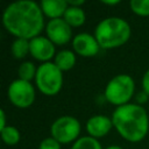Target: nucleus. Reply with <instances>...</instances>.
Listing matches in <instances>:
<instances>
[{
	"label": "nucleus",
	"mask_w": 149,
	"mask_h": 149,
	"mask_svg": "<svg viewBox=\"0 0 149 149\" xmlns=\"http://www.w3.org/2000/svg\"><path fill=\"white\" fill-rule=\"evenodd\" d=\"M40 149H61V143L54 137H47L40 143Z\"/></svg>",
	"instance_id": "obj_20"
},
{
	"label": "nucleus",
	"mask_w": 149,
	"mask_h": 149,
	"mask_svg": "<svg viewBox=\"0 0 149 149\" xmlns=\"http://www.w3.org/2000/svg\"><path fill=\"white\" fill-rule=\"evenodd\" d=\"M106 149H122V148L119 147V146H109V147H107Z\"/></svg>",
	"instance_id": "obj_26"
},
{
	"label": "nucleus",
	"mask_w": 149,
	"mask_h": 149,
	"mask_svg": "<svg viewBox=\"0 0 149 149\" xmlns=\"http://www.w3.org/2000/svg\"><path fill=\"white\" fill-rule=\"evenodd\" d=\"M147 97H148V94H147L146 92H141V93L137 95V100H139L140 102H144V101L147 100Z\"/></svg>",
	"instance_id": "obj_24"
},
{
	"label": "nucleus",
	"mask_w": 149,
	"mask_h": 149,
	"mask_svg": "<svg viewBox=\"0 0 149 149\" xmlns=\"http://www.w3.org/2000/svg\"><path fill=\"white\" fill-rule=\"evenodd\" d=\"M29 44L30 54L37 61L47 63L55 56V44L48 37L36 36L29 41Z\"/></svg>",
	"instance_id": "obj_10"
},
{
	"label": "nucleus",
	"mask_w": 149,
	"mask_h": 149,
	"mask_svg": "<svg viewBox=\"0 0 149 149\" xmlns=\"http://www.w3.org/2000/svg\"><path fill=\"white\" fill-rule=\"evenodd\" d=\"M0 132L2 141L8 146H14L20 141V132L14 126H6Z\"/></svg>",
	"instance_id": "obj_16"
},
{
	"label": "nucleus",
	"mask_w": 149,
	"mask_h": 149,
	"mask_svg": "<svg viewBox=\"0 0 149 149\" xmlns=\"http://www.w3.org/2000/svg\"><path fill=\"white\" fill-rule=\"evenodd\" d=\"M120 1L119 0H114V1H102V3H105V5H118Z\"/></svg>",
	"instance_id": "obj_25"
},
{
	"label": "nucleus",
	"mask_w": 149,
	"mask_h": 149,
	"mask_svg": "<svg viewBox=\"0 0 149 149\" xmlns=\"http://www.w3.org/2000/svg\"><path fill=\"white\" fill-rule=\"evenodd\" d=\"M6 127V115H5V111L0 109V129Z\"/></svg>",
	"instance_id": "obj_22"
},
{
	"label": "nucleus",
	"mask_w": 149,
	"mask_h": 149,
	"mask_svg": "<svg viewBox=\"0 0 149 149\" xmlns=\"http://www.w3.org/2000/svg\"><path fill=\"white\" fill-rule=\"evenodd\" d=\"M112 122L118 133L129 142L143 140L149 129V119L146 109L136 104H126L116 107Z\"/></svg>",
	"instance_id": "obj_2"
},
{
	"label": "nucleus",
	"mask_w": 149,
	"mask_h": 149,
	"mask_svg": "<svg viewBox=\"0 0 149 149\" xmlns=\"http://www.w3.org/2000/svg\"><path fill=\"white\" fill-rule=\"evenodd\" d=\"M40 6L43 14L50 17V20L63 16L66 8L69 7L68 1L65 0H42Z\"/></svg>",
	"instance_id": "obj_12"
},
{
	"label": "nucleus",
	"mask_w": 149,
	"mask_h": 149,
	"mask_svg": "<svg viewBox=\"0 0 149 149\" xmlns=\"http://www.w3.org/2000/svg\"><path fill=\"white\" fill-rule=\"evenodd\" d=\"M51 137L57 140L59 143H70L77 141V137L80 133L79 121L70 115H64L56 119L50 128Z\"/></svg>",
	"instance_id": "obj_6"
},
{
	"label": "nucleus",
	"mask_w": 149,
	"mask_h": 149,
	"mask_svg": "<svg viewBox=\"0 0 149 149\" xmlns=\"http://www.w3.org/2000/svg\"><path fill=\"white\" fill-rule=\"evenodd\" d=\"M8 98L10 102L19 108H27L35 100V88L30 81L15 79L8 87Z\"/></svg>",
	"instance_id": "obj_7"
},
{
	"label": "nucleus",
	"mask_w": 149,
	"mask_h": 149,
	"mask_svg": "<svg viewBox=\"0 0 149 149\" xmlns=\"http://www.w3.org/2000/svg\"><path fill=\"white\" fill-rule=\"evenodd\" d=\"M56 66L63 72L72 69L76 64V56L71 50H62L55 56Z\"/></svg>",
	"instance_id": "obj_14"
},
{
	"label": "nucleus",
	"mask_w": 149,
	"mask_h": 149,
	"mask_svg": "<svg viewBox=\"0 0 149 149\" xmlns=\"http://www.w3.org/2000/svg\"><path fill=\"white\" fill-rule=\"evenodd\" d=\"M12 54L16 59L23 58L26 57V55L28 52H30V44H29V40L26 38H16L13 43H12Z\"/></svg>",
	"instance_id": "obj_15"
},
{
	"label": "nucleus",
	"mask_w": 149,
	"mask_h": 149,
	"mask_svg": "<svg viewBox=\"0 0 149 149\" xmlns=\"http://www.w3.org/2000/svg\"><path fill=\"white\" fill-rule=\"evenodd\" d=\"M135 91L134 79L128 74H116L105 87V98L108 102L119 106L128 104Z\"/></svg>",
	"instance_id": "obj_4"
},
{
	"label": "nucleus",
	"mask_w": 149,
	"mask_h": 149,
	"mask_svg": "<svg viewBox=\"0 0 149 149\" xmlns=\"http://www.w3.org/2000/svg\"><path fill=\"white\" fill-rule=\"evenodd\" d=\"M71 149H101V144L92 136H83L74 141Z\"/></svg>",
	"instance_id": "obj_17"
},
{
	"label": "nucleus",
	"mask_w": 149,
	"mask_h": 149,
	"mask_svg": "<svg viewBox=\"0 0 149 149\" xmlns=\"http://www.w3.org/2000/svg\"><path fill=\"white\" fill-rule=\"evenodd\" d=\"M113 122L112 119H109L106 115H94L90 118L86 122V130L90 134V136L97 139L105 136L112 128Z\"/></svg>",
	"instance_id": "obj_11"
},
{
	"label": "nucleus",
	"mask_w": 149,
	"mask_h": 149,
	"mask_svg": "<svg viewBox=\"0 0 149 149\" xmlns=\"http://www.w3.org/2000/svg\"><path fill=\"white\" fill-rule=\"evenodd\" d=\"M83 3H84V0H76V1L69 0V1H68V5H69V6H74V7H80Z\"/></svg>",
	"instance_id": "obj_23"
},
{
	"label": "nucleus",
	"mask_w": 149,
	"mask_h": 149,
	"mask_svg": "<svg viewBox=\"0 0 149 149\" xmlns=\"http://www.w3.org/2000/svg\"><path fill=\"white\" fill-rule=\"evenodd\" d=\"M47 36L54 44H65L72 37V29L63 17L52 19L47 23Z\"/></svg>",
	"instance_id": "obj_8"
},
{
	"label": "nucleus",
	"mask_w": 149,
	"mask_h": 149,
	"mask_svg": "<svg viewBox=\"0 0 149 149\" xmlns=\"http://www.w3.org/2000/svg\"><path fill=\"white\" fill-rule=\"evenodd\" d=\"M35 83L37 88L45 95L57 94L63 85L62 71L56 66L55 63L47 62L42 63L36 71Z\"/></svg>",
	"instance_id": "obj_5"
},
{
	"label": "nucleus",
	"mask_w": 149,
	"mask_h": 149,
	"mask_svg": "<svg viewBox=\"0 0 149 149\" xmlns=\"http://www.w3.org/2000/svg\"><path fill=\"white\" fill-rule=\"evenodd\" d=\"M130 9L141 16L149 15V0H132L129 2Z\"/></svg>",
	"instance_id": "obj_19"
},
{
	"label": "nucleus",
	"mask_w": 149,
	"mask_h": 149,
	"mask_svg": "<svg viewBox=\"0 0 149 149\" xmlns=\"http://www.w3.org/2000/svg\"><path fill=\"white\" fill-rule=\"evenodd\" d=\"M72 47L74 52L84 57H92L99 52L100 45L97 38L88 33H80L73 37Z\"/></svg>",
	"instance_id": "obj_9"
},
{
	"label": "nucleus",
	"mask_w": 149,
	"mask_h": 149,
	"mask_svg": "<svg viewBox=\"0 0 149 149\" xmlns=\"http://www.w3.org/2000/svg\"><path fill=\"white\" fill-rule=\"evenodd\" d=\"M94 37L102 49L118 48L129 40L130 26L121 17H107L100 21L95 27Z\"/></svg>",
	"instance_id": "obj_3"
},
{
	"label": "nucleus",
	"mask_w": 149,
	"mask_h": 149,
	"mask_svg": "<svg viewBox=\"0 0 149 149\" xmlns=\"http://www.w3.org/2000/svg\"><path fill=\"white\" fill-rule=\"evenodd\" d=\"M63 19L70 27H79L85 22V13L81 7L69 6L63 15Z\"/></svg>",
	"instance_id": "obj_13"
},
{
	"label": "nucleus",
	"mask_w": 149,
	"mask_h": 149,
	"mask_svg": "<svg viewBox=\"0 0 149 149\" xmlns=\"http://www.w3.org/2000/svg\"><path fill=\"white\" fill-rule=\"evenodd\" d=\"M36 71H37V69L35 68L34 63H31V62H23L19 66V70H17L19 79H22V80H26V81H30L33 78H35Z\"/></svg>",
	"instance_id": "obj_18"
},
{
	"label": "nucleus",
	"mask_w": 149,
	"mask_h": 149,
	"mask_svg": "<svg viewBox=\"0 0 149 149\" xmlns=\"http://www.w3.org/2000/svg\"><path fill=\"white\" fill-rule=\"evenodd\" d=\"M41 6L31 0H19L6 7L2 23L7 31L17 38L33 40L44 27Z\"/></svg>",
	"instance_id": "obj_1"
},
{
	"label": "nucleus",
	"mask_w": 149,
	"mask_h": 149,
	"mask_svg": "<svg viewBox=\"0 0 149 149\" xmlns=\"http://www.w3.org/2000/svg\"><path fill=\"white\" fill-rule=\"evenodd\" d=\"M142 87H143V92H146L149 97V70L146 71V73L143 74L142 78Z\"/></svg>",
	"instance_id": "obj_21"
}]
</instances>
